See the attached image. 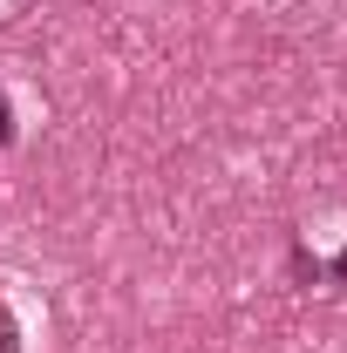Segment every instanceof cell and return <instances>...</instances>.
<instances>
[{
	"label": "cell",
	"instance_id": "1",
	"mask_svg": "<svg viewBox=\"0 0 347 353\" xmlns=\"http://www.w3.org/2000/svg\"><path fill=\"white\" fill-rule=\"evenodd\" d=\"M293 279H300V285H320V279H327V265L313 259L306 245H293Z\"/></svg>",
	"mask_w": 347,
	"mask_h": 353
},
{
	"label": "cell",
	"instance_id": "2",
	"mask_svg": "<svg viewBox=\"0 0 347 353\" xmlns=\"http://www.w3.org/2000/svg\"><path fill=\"white\" fill-rule=\"evenodd\" d=\"M14 143V109H7V95H0V150Z\"/></svg>",
	"mask_w": 347,
	"mask_h": 353
},
{
	"label": "cell",
	"instance_id": "3",
	"mask_svg": "<svg viewBox=\"0 0 347 353\" xmlns=\"http://www.w3.org/2000/svg\"><path fill=\"white\" fill-rule=\"evenodd\" d=\"M327 279H341V285H347V252H341L334 265H327Z\"/></svg>",
	"mask_w": 347,
	"mask_h": 353
}]
</instances>
